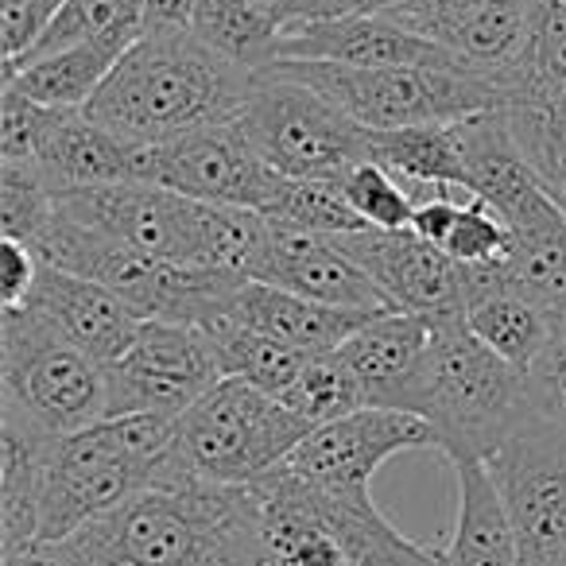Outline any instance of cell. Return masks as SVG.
<instances>
[{
    "instance_id": "30bf717a",
    "label": "cell",
    "mask_w": 566,
    "mask_h": 566,
    "mask_svg": "<svg viewBox=\"0 0 566 566\" xmlns=\"http://www.w3.org/2000/svg\"><path fill=\"white\" fill-rule=\"evenodd\" d=\"M221 377L226 369L206 331L179 323H144L125 357L105 365L109 416L179 419Z\"/></svg>"
},
{
    "instance_id": "d4e9b609",
    "label": "cell",
    "mask_w": 566,
    "mask_h": 566,
    "mask_svg": "<svg viewBox=\"0 0 566 566\" xmlns=\"http://www.w3.org/2000/svg\"><path fill=\"white\" fill-rule=\"evenodd\" d=\"M535 32V0H481L450 20L434 43L450 48L473 74L496 82L509 97Z\"/></svg>"
},
{
    "instance_id": "52a82bcc",
    "label": "cell",
    "mask_w": 566,
    "mask_h": 566,
    "mask_svg": "<svg viewBox=\"0 0 566 566\" xmlns=\"http://www.w3.org/2000/svg\"><path fill=\"white\" fill-rule=\"evenodd\" d=\"M4 411L48 434H71L109 416L105 365L82 354L32 307H0Z\"/></svg>"
},
{
    "instance_id": "816d5d0a",
    "label": "cell",
    "mask_w": 566,
    "mask_h": 566,
    "mask_svg": "<svg viewBox=\"0 0 566 566\" xmlns=\"http://www.w3.org/2000/svg\"><path fill=\"white\" fill-rule=\"evenodd\" d=\"M218 566H264V563H218Z\"/></svg>"
},
{
    "instance_id": "d6a6232c",
    "label": "cell",
    "mask_w": 566,
    "mask_h": 566,
    "mask_svg": "<svg viewBox=\"0 0 566 566\" xmlns=\"http://www.w3.org/2000/svg\"><path fill=\"white\" fill-rule=\"evenodd\" d=\"M206 334H210L213 346H218L226 377H241L272 396L287 392V388L295 385V377H300L311 361V354H303V349L287 346V342L272 338V334L252 331V326L237 323V318H229V315L221 318V323H213Z\"/></svg>"
},
{
    "instance_id": "6da1fadb",
    "label": "cell",
    "mask_w": 566,
    "mask_h": 566,
    "mask_svg": "<svg viewBox=\"0 0 566 566\" xmlns=\"http://www.w3.org/2000/svg\"><path fill=\"white\" fill-rule=\"evenodd\" d=\"M32 558L55 566H218L264 563L252 485L156 481ZM24 566V563H20Z\"/></svg>"
},
{
    "instance_id": "2e32d148",
    "label": "cell",
    "mask_w": 566,
    "mask_h": 566,
    "mask_svg": "<svg viewBox=\"0 0 566 566\" xmlns=\"http://www.w3.org/2000/svg\"><path fill=\"white\" fill-rule=\"evenodd\" d=\"M283 292L315 300L323 307L361 311V315H392V300L377 287L369 272L346 256L338 237L303 233V229L272 226V256H268L264 280Z\"/></svg>"
},
{
    "instance_id": "8992f818",
    "label": "cell",
    "mask_w": 566,
    "mask_h": 566,
    "mask_svg": "<svg viewBox=\"0 0 566 566\" xmlns=\"http://www.w3.org/2000/svg\"><path fill=\"white\" fill-rule=\"evenodd\" d=\"M268 74L292 78L334 102L349 120L373 133L416 125H454L504 109V90L465 66H342L272 63Z\"/></svg>"
},
{
    "instance_id": "bcb514c9",
    "label": "cell",
    "mask_w": 566,
    "mask_h": 566,
    "mask_svg": "<svg viewBox=\"0 0 566 566\" xmlns=\"http://www.w3.org/2000/svg\"><path fill=\"white\" fill-rule=\"evenodd\" d=\"M403 0H307L303 4V20H334V17H388L400 9Z\"/></svg>"
},
{
    "instance_id": "4dcf8cb0",
    "label": "cell",
    "mask_w": 566,
    "mask_h": 566,
    "mask_svg": "<svg viewBox=\"0 0 566 566\" xmlns=\"http://www.w3.org/2000/svg\"><path fill=\"white\" fill-rule=\"evenodd\" d=\"M501 113L524 159L539 175L543 190L566 213V102H555L532 86H516Z\"/></svg>"
},
{
    "instance_id": "c3c4849f",
    "label": "cell",
    "mask_w": 566,
    "mask_h": 566,
    "mask_svg": "<svg viewBox=\"0 0 566 566\" xmlns=\"http://www.w3.org/2000/svg\"><path fill=\"white\" fill-rule=\"evenodd\" d=\"M252 4L272 12V17L283 24V32H287V28H295L303 20V4H307V0H252Z\"/></svg>"
},
{
    "instance_id": "8fae6325",
    "label": "cell",
    "mask_w": 566,
    "mask_h": 566,
    "mask_svg": "<svg viewBox=\"0 0 566 566\" xmlns=\"http://www.w3.org/2000/svg\"><path fill=\"white\" fill-rule=\"evenodd\" d=\"M411 450H439V434L423 416L392 408H361L326 427H315L283 470H292L307 485L346 501H369V481L388 458Z\"/></svg>"
},
{
    "instance_id": "ac0fdd59",
    "label": "cell",
    "mask_w": 566,
    "mask_h": 566,
    "mask_svg": "<svg viewBox=\"0 0 566 566\" xmlns=\"http://www.w3.org/2000/svg\"><path fill=\"white\" fill-rule=\"evenodd\" d=\"M431 349V318L392 311L377 315L338 346V357L357 377L369 408H392L416 416L423 365Z\"/></svg>"
},
{
    "instance_id": "4fadbf2b",
    "label": "cell",
    "mask_w": 566,
    "mask_h": 566,
    "mask_svg": "<svg viewBox=\"0 0 566 566\" xmlns=\"http://www.w3.org/2000/svg\"><path fill=\"white\" fill-rule=\"evenodd\" d=\"M280 179L283 175L256 156L237 117L198 128V133L164 144V148H151L148 182L187 195L195 202L244 206V210L264 213Z\"/></svg>"
},
{
    "instance_id": "7a4b0ae2",
    "label": "cell",
    "mask_w": 566,
    "mask_h": 566,
    "mask_svg": "<svg viewBox=\"0 0 566 566\" xmlns=\"http://www.w3.org/2000/svg\"><path fill=\"white\" fill-rule=\"evenodd\" d=\"M256 78L190 28L144 32L90 97L86 117L136 148H164L198 128L233 120L249 105Z\"/></svg>"
},
{
    "instance_id": "f35d334b",
    "label": "cell",
    "mask_w": 566,
    "mask_h": 566,
    "mask_svg": "<svg viewBox=\"0 0 566 566\" xmlns=\"http://www.w3.org/2000/svg\"><path fill=\"white\" fill-rule=\"evenodd\" d=\"M516 86H532L555 102H566V0H535L532 48H527L524 66L516 71L512 90Z\"/></svg>"
},
{
    "instance_id": "f5cc1de1",
    "label": "cell",
    "mask_w": 566,
    "mask_h": 566,
    "mask_svg": "<svg viewBox=\"0 0 566 566\" xmlns=\"http://www.w3.org/2000/svg\"><path fill=\"white\" fill-rule=\"evenodd\" d=\"M551 566H566V558H563V563H551Z\"/></svg>"
},
{
    "instance_id": "603a6c76",
    "label": "cell",
    "mask_w": 566,
    "mask_h": 566,
    "mask_svg": "<svg viewBox=\"0 0 566 566\" xmlns=\"http://www.w3.org/2000/svg\"><path fill=\"white\" fill-rule=\"evenodd\" d=\"M144 35L140 24H120L102 35L78 40L63 51H51L43 59H32L17 74H4V86L20 90L32 102L51 105V109H86L90 97L105 86L125 51Z\"/></svg>"
},
{
    "instance_id": "7c38bea8",
    "label": "cell",
    "mask_w": 566,
    "mask_h": 566,
    "mask_svg": "<svg viewBox=\"0 0 566 566\" xmlns=\"http://www.w3.org/2000/svg\"><path fill=\"white\" fill-rule=\"evenodd\" d=\"M59 210L90 233L136 249L144 256L195 264L198 210L202 202L156 182H113L59 195Z\"/></svg>"
},
{
    "instance_id": "60d3db41",
    "label": "cell",
    "mask_w": 566,
    "mask_h": 566,
    "mask_svg": "<svg viewBox=\"0 0 566 566\" xmlns=\"http://www.w3.org/2000/svg\"><path fill=\"white\" fill-rule=\"evenodd\" d=\"M442 252H450L458 264H493V260H504L509 256V226L481 198H470L458 210L454 229H450Z\"/></svg>"
},
{
    "instance_id": "ba28073f",
    "label": "cell",
    "mask_w": 566,
    "mask_h": 566,
    "mask_svg": "<svg viewBox=\"0 0 566 566\" xmlns=\"http://www.w3.org/2000/svg\"><path fill=\"white\" fill-rule=\"evenodd\" d=\"M237 125L256 156L287 179H342L354 164L369 159V128L303 82L268 71H260Z\"/></svg>"
},
{
    "instance_id": "681fc988",
    "label": "cell",
    "mask_w": 566,
    "mask_h": 566,
    "mask_svg": "<svg viewBox=\"0 0 566 566\" xmlns=\"http://www.w3.org/2000/svg\"><path fill=\"white\" fill-rule=\"evenodd\" d=\"M48 9H51V20H55V12L63 9V0H48Z\"/></svg>"
},
{
    "instance_id": "d6986e66",
    "label": "cell",
    "mask_w": 566,
    "mask_h": 566,
    "mask_svg": "<svg viewBox=\"0 0 566 566\" xmlns=\"http://www.w3.org/2000/svg\"><path fill=\"white\" fill-rule=\"evenodd\" d=\"M32 167L59 195L82 187H113V182H148L151 148H136L113 136L94 117H86V109H59Z\"/></svg>"
},
{
    "instance_id": "f1b7e54d",
    "label": "cell",
    "mask_w": 566,
    "mask_h": 566,
    "mask_svg": "<svg viewBox=\"0 0 566 566\" xmlns=\"http://www.w3.org/2000/svg\"><path fill=\"white\" fill-rule=\"evenodd\" d=\"M318 504L349 566H442V551L416 543L369 501H346L318 489Z\"/></svg>"
},
{
    "instance_id": "e575fe53",
    "label": "cell",
    "mask_w": 566,
    "mask_h": 566,
    "mask_svg": "<svg viewBox=\"0 0 566 566\" xmlns=\"http://www.w3.org/2000/svg\"><path fill=\"white\" fill-rule=\"evenodd\" d=\"M280 400L311 427H326V423H334V419L369 408L361 385H357V377L349 373V365L338 357V349H334V354L311 357L307 369L295 377V385L287 388Z\"/></svg>"
},
{
    "instance_id": "74e56055",
    "label": "cell",
    "mask_w": 566,
    "mask_h": 566,
    "mask_svg": "<svg viewBox=\"0 0 566 566\" xmlns=\"http://www.w3.org/2000/svg\"><path fill=\"white\" fill-rule=\"evenodd\" d=\"M338 182H342V195L349 198V206L361 213V221L369 229H411L419 202L408 190V182L396 179L388 167L361 159Z\"/></svg>"
},
{
    "instance_id": "7bdbcfd3",
    "label": "cell",
    "mask_w": 566,
    "mask_h": 566,
    "mask_svg": "<svg viewBox=\"0 0 566 566\" xmlns=\"http://www.w3.org/2000/svg\"><path fill=\"white\" fill-rule=\"evenodd\" d=\"M40 275V252L24 241H0V307H20Z\"/></svg>"
},
{
    "instance_id": "9c48e42d",
    "label": "cell",
    "mask_w": 566,
    "mask_h": 566,
    "mask_svg": "<svg viewBox=\"0 0 566 566\" xmlns=\"http://www.w3.org/2000/svg\"><path fill=\"white\" fill-rule=\"evenodd\" d=\"M489 478L516 527L524 566L566 558V427L527 416L489 458Z\"/></svg>"
},
{
    "instance_id": "4316f807",
    "label": "cell",
    "mask_w": 566,
    "mask_h": 566,
    "mask_svg": "<svg viewBox=\"0 0 566 566\" xmlns=\"http://www.w3.org/2000/svg\"><path fill=\"white\" fill-rule=\"evenodd\" d=\"M40 427L0 408V555L20 566L40 551Z\"/></svg>"
},
{
    "instance_id": "9a60e30c",
    "label": "cell",
    "mask_w": 566,
    "mask_h": 566,
    "mask_svg": "<svg viewBox=\"0 0 566 566\" xmlns=\"http://www.w3.org/2000/svg\"><path fill=\"white\" fill-rule=\"evenodd\" d=\"M275 63H342V66H465L442 43L408 32L392 17L307 20L283 32ZM470 71V66H465Z\"/></svg>"
},
{
    "instance_id": "3957f363",
    "label": "cell",
    "mask_w": 566,
    "mask_h": 566,
    "mask_svg": "<svg viewBox=\"0 0 566 566\" xmlns=\"http://www.w3.org/2000/svg\"><path fill=\"white\" fill-rule=\"evenodd\" d=\"M171 416H109L40 442V547L71 539L97 516L156 485L171 450Z\"/></svg>"
},
{
    "instance_id": "836d02e7",
    "label": "cell",
    "mask_w": 566,
    "mask_h": 566,
    "mask_svg": "<svg viewBox=\"0 0 566 566\" xmlns=\"http://www.w3.org/2000/svg\"><path fill=\"white\" fill-rule=\"evenodd\" d=\"M264 218L280 229H303V233L326 237L369 229L361 213L349 206V198L342 195L338 179H287L283 175L272 202L264 206Z\"/></svg>"
},
{
    "instance_id": "ee69618b",
    "label": "cell",
    "mask_w": 566,
    "mask_h": 566,
    "mask_svg": "<svg viewBox=\"0 0 566 566\" xmlns=\"http://www.w3.org/2000/svg\"><path fill=\"white\" fill-rule=\"evenodd\" d=\"M473 4H481V0H403L400 9L388 12V17H392L396 24L408 28V32L434 40L450 20H458L462 12H470Z\"/></svg>"
},
{
    "instance_id": "d590c367",
    "label": "cell",
    "mask_w": 566,
    "mask_h": 566,
    "mask_svg": "<svg viewBox=\"0 0 566 566\" xmlns=\"http://www.w3.org/2000/svg\"><path fill=\"white\" fill-rule=\"evenodd\" d=\"M59 213V190L32 164L0 159V229L12 241L35 244Z\"/></svg>"
},
{
    "instance_id": "cb8c5ba5",
    "label": "cell",
    "mask_w": 566,
    "mask_h": 566,
    "mask_svg": "<svg viewBox=\"0 0 566 566\" xmlns=\"http://www.w3.org/2000/svg\"><path fill=\"white\" fill-rule=\"evenodd\" d=\"M229 318L252 326L260 334H272V338L287 342V346L303 349V354H334L346 338H354L369 318L361 311H338L323 307L315 300H303L295 292H283L275 283L249 280L237 287L233 303H229Z\"/></svg>"
},
{
    "instance_id": "1f68e13d",
    "label": "cell",
    "mask_w": 566,
    "mask_h": 566,
    "mask_svg": "<svg viewBox=\"0 0 566 566\" xmlns=\"http://www.w3.org/2000/svg\"><path fill=\"white\" fill-rule=\"evenodd\" d=\"M190 32L210 43L221 59L260 74L275 63L283 24L252 0H202L190 20Z\"/></svg>"
},
{
    "instance_id": "44dd1931",
    "label": "cell",
    "mask_w": 566,
    "mask_h": 566,
    "mask_svg": "<svg viewBox=\"0 0 566 566\" xmlns=\"http://www.w3.org/2000/svg\"><path fill=\"white\" fill-rule=\"evenodd\" d=\"M462 315H465V326H470L489 349L509 357L520 369H527L551 338V315L543 307H535L516 283H512L504 260H493V264H465Z\"/></svg>"
},
{
    "instance_id": "5b68a950",
    "label": "cell",
    "mask_w": 566,
    "mask_h": 566,
    "mask_svg": "<svg viewBox=\"0 0 566 566\" xmlns=\"http://www.w3.org/2000/svg\"><path fill=\"white\" fill-rule=\"evenodd\" d=\"M315 431L280 396L241 377H221L175 419L171 450L156 481L252 485L280 470Z\"/></svg>"
},
{
    "instance_id": "f546056e",
    "label": "cell",
    "mask_w": 566,
    "mask_h": 566,
    "mask_svg": "<svg viewBox=\"0 0 566 566\" xmlns=\"http://www.w3.org/2000/svg\"><path fill=\"white\" fill-rule=\"evenodd\" d=\"M369 159L388 167L408 187H431L434 195L465 190V159L454 125H416L388 133L369 128Z\"/></svg>"
},
{
    "instance_id": "b9f144b4",
    "label": "cell",
    "mask_w": 566,
    "mask_h": 566,
    "mask_svg": "<svg viewBox=\"0 0 566 566\" xmlns=\"http://www.w3.org/2000/svg\"><path fill=\"white\" fill-rule=\"evenodd\" d=\"M527 400L532 411L566 427V315L551 318V338L527 365Z\"/></svg>"
},
{
    "instance_id": "7dc6e473",
    "label": "cell",
    "mask_w": 566,
    "mask_h": 566,
    "mask_svg": "<svg viewBox=\"0 0 566 566\" xmlns=\"http://www.w3.org/2000/svg\"><path fill=\"white\" fill-rule=\"evenodd\" d=\"M202 0H148L144 9V32H167V28H190Z\"/></svg>"
},
{
    "instance_id": "7402d4cb",
    "label": "cell",
    "mask_w": 566,
    "mask_h": 566,
    "mask_svg": "<svg viewBox=\"0 0 566 566\" xmlns=\"http://www.w3.org/2000/svg\"><path fill=\"white\" fill-rule=\"evenodd\" d=\"M454 133L465 159V195L481 198L501 221L543 195L539 175L524 159L501 109L454 120Z\"/></svg>"
},
{
    "instance_id": "e0dca14e",
    "label": "cell",
    "mask_w": 566,
    "mask_h": 566,
    "mask_svg": "<svg viewBox=\"0 0 566 566\" xmlns=\"http://www.w3.org/2000/svg\"><path fill=\"white\" fill-rule=\"evenodd\" d=\"M20 307L40 311L63 338H71L97 365H113L117 357H125V349L133 346L144 326L109 287L59 264H48L43 256L40 275Z\"/></svg>"
},
{
    "instance_id": "f6af8a7d",
    "label": "cell",
    "mask_w": 566,
    "mask_h": 566,
    "mask_svg": "<svg viewBox=\"0 0 566 566\" xmlns=\"http://www.w3.org/2000/svg\"><path fill=\"white\" fill-rule=\"evenodd\" d=\"M462 210V202H454V195H431L416 206V218H411V229H416L423 241L431 244H447L450 229H454V218Z\"/></svg>"
},
{
    "instance_id": "f907efd6",
    "label": "cell",
    "mask_w": 566,
    "mask_h": 566,
    "mask_svg": "<svg viewBox=\"0 0 566 566\" xmlns=\"http://www.w3.org/2000/svg\"><path fill=\"white\" fill-rule=\"evenodd\" d=\"M24 566H55V563H43V558H28Z\"/></svg>"
},
{
    "instance_id": "5bb4252c",
    "label": "cell",
    "mask_w": 566,
    "mask_h": 566,
    "mask_svg": "<svg viewBox=\"0 0 566 566\" xmlns=\"http://www.w3.org/2000/svg\"><path fill=\"white\" fill-rule=\"evenodd\" d=\"M342 252L354 256L377 280L396 311L408 315H462L465 264L416 229H357L338 237Z\"/></svg>"
},
{
    "instance_id": "484cf974",
    "label": "cell",
    "mask_w": 566,
    "mask_h": 566,
    "mask_svg": "<svg viewBox=\"0 0 566 566\" xmlns=\"http://www.w3.org/2000/svg\"><path fill=\"white\" fill-rule=\"evenodd\" d=\"M504 226H509L504 268L512 283L551 318L566 315V213L543 190Z\"/></svg>"
},
{
    "instance_id": "ab89813d",
    "label": "cell",
    "mask_w": 566,
    "mask_h": 566,
    "mask_svg": "<svg viewBox=\"0 0 566 566\" xmlns=\"http://www.w3.org/2000/svg\"><path fill=\"white\" fill-rule=\"evenodd\" d=\"M55 117L59 109L40 105L28 94H20V90L4 86V94H0V159L32 164L43 136L55 125Z\"/></svg>"
},
{
    "instance_id": "8d00e7d4",
    "label": "cell",
    "mask_w": 566,
    "mask_h": 566,
    "mask_svg": "<svg viewBox=\"0 0 566 566\" xmlns=\"http://www.w3.org/2000/svg\"><path fill=\"white\" fill-rule=\"evenodd\" d=\"M144 9H148V0H63V9L55 12L48 32L40 35V43H35L17 66H4V74H17L20 66H28L32 59H43V55H51V51H63L78 40L109 32V28H120V24L144 28Z\"/></svg>"
},
{
    "instance_id": "ffe728a7",
    "label": "cell",
    "mask_w": 566,
    "mask_h": 566,
    "mask_svg": "<svg viewBox=\"0 0 566 566\" xmlns=\"http://www.w3.org/2000/svg\"><path fill=\"white\" fill-rule=\"evenodd\" d=\"M260 501V551L264 566H349L342 543L318 504V489L295 478L292 470H275L252 481Z\"/></svg>"
},
{
    "instance_id": "83f0119b",
    "label": "cell",
    "mask_w": 566,
    "mask_h": 566,
    "mask_svg": "<svg viewBox=\"0 0 566 566\" xmlns=\"http://www.w3.org/2000/svg\"><path fill=\"white\" fill-rule=\"evenodd\" d=\"M458 473V516L442 551V566H524L516 527L485 462H462Z\"/></svg>"
},
{
    "instance_id": "277c9868",
    "label": "cell",
    "mask_w": 566,
    "mask_h": 566,
    "mask_svg": "<svg viewBox=\"0 0 566 566\" xmlns=\"http://www.w3.org/2000/svg\"><path fill=\"white\" fill-rule=\"evenodd\" d=\"M416 416L434 427L439 450L454 465L489 462L532 416L527 369L489 349L465 315H434Z\"/></svg>"
}]
</instances>
